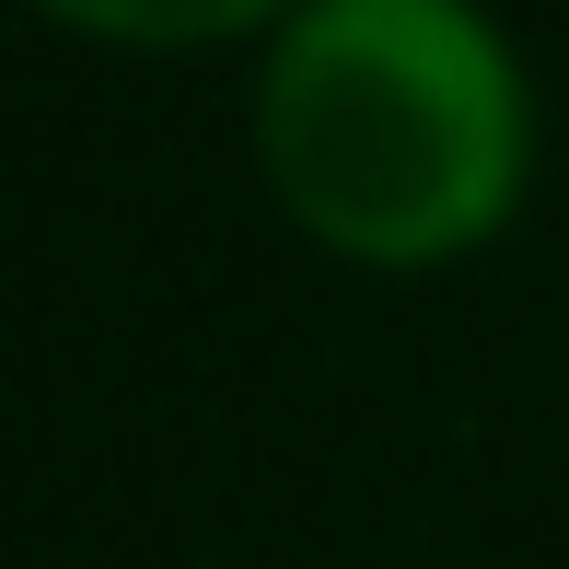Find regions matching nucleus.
I'll list each match as a JSON object with an SVG mask.
<instances>
[{"label": "nucleus", "mask_w": 569, "mask_h": 569, "mask_svg": "<svg viewBox=\"0 0 569 569\" xmlns=\"http://www.w3.org/2000/svg\"><path fill=\"white\" fill-rule=\"evenodd\" d=\"M59 23H82V36H128V47H210V36H244L256 12H279V0H47Z\"/></svg>", "instance_id": "2"}, {"label": "nucleus", "mask_w": 569, "mask_h": 569, "mask_svg": "<svg viewBox=\"0 0 569 569\" xmlns=\"http://www.w3.org/2000/svg\"><path fill=\"white\" fill-rule=\"evenodd\" d=\"M523 70L477 0H291L256 70L279 210L360 268L465 256L523 198Z\"/></svg>", "instance_id": "1"}]
</instances>
